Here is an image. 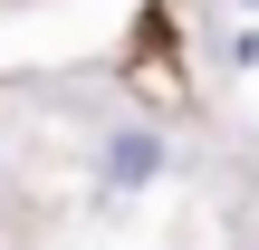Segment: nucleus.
Masks as SVG:
<instances>
[{
  "label": "nucleus",
  "mask_w": 259,
  "mask_h": 250,
  "mask_svg": "<svg viewBox=\"0 0 259 250\" xmlns=\"http://www.w3.org/2000/svg\"><path fill=\"white\" fill-rule=\"evenodd\" d=\"M154 173H163V135H154V125H125V135L106 145V183L135 193V183H154Z\"/></svg>",
  "instance_id": "1"
}]
</instances>
